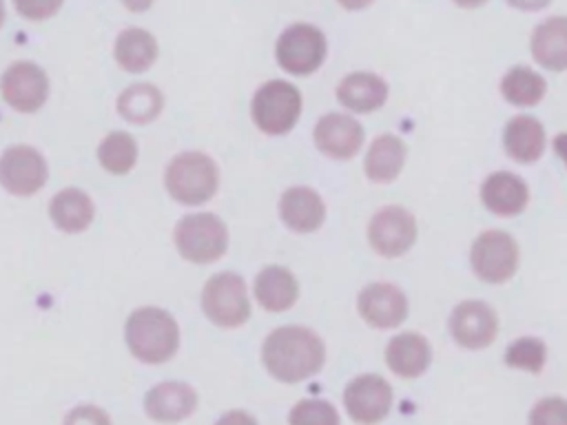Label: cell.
Returning a JSON list of instances; mask_svg holds the SVG:
<instances>
[{"mask_svg": "<svg viewBox=\"0 0 567 425\" xmlns=\"http://www.w3.org/2000/svg\"><path fill=\"white\" fill-rule=\"evenodd\" d=\"M261 356L275 379L297 383L321 370L326 350L312 330L301 325H284L268 334Z\"/></svg>", "mask_w": 567, "mask_h": 425, "instance_id": "cell-1", "label": "cell"}, {"mask_svg": "<svg viewBox=\"0 0 567 425\" xmlns=\"http://www.w3.org/2000/svg\"><path fill=\"white\" fill-rule=\"evenodd\" d=\"M126 343L140 361L164 363L179 345V330L162 308H140L126 321Z\"/></svg>", "mask_w": 567, "mask_h": 425, "instance_id": "cell-2", "label": "cell"}, {"mask_svg": "<svg viewBox=\"0 0 567 425\" xmlns=\"http://www.w3.org/2000/svg\"><path fill=\"white\" fill-rule=\"evenodd\" d=\"M164 184L173 199L188 206H197L208 201L215 195L219 175H217L215 162L208 155L188 151L177 155L168 164Z\"/></svg>", "mask_w": 567, "mask_h": 425, "instance_id": "cell-3", "label": "cell"}, {"mask_svg": "<svg viewBox=\"0 0 567 425\" xmlns=\"http://www.w3.org/2000/svg\"><path fill=\"white\" fill-rule=\"evenodd\" d=\"M175 243L184 259L193 263H210L226 252V226L210 212L186 215L175 228Z\"/></svg>", "mask_w": 567, "mask_h": 425, "instance_id": "cell-4", "label": "cell"}, {"mask_svg": "<svg viewBox=\"0 0 567 425\" xmlns=\"http://www.w3.org/2000/svg\"><path fill=\"white\" fill-rule=\"evenodd\" d=\"M301 113V95L297 86L284 80L261 84L252 97V120L268 135L288 133Z\"/></svg>", "mask_w": 567, "mask_h": 425, "instance_id": "cell-5", "label": "cell"}, {"mask_svg": "<svg viewBox=\"0 0 567 425\" xmlns=\"http://www.w3.org/2000/svg\"><path fill=\"white\" fill-rule=\"evenodd\" d=\"M202 310L213 323L221 328L241 325L250 314V303L241 277L235 272H219L210 277L202 290Z\"/></svg>", "mask_w": 567, "mask_h": 425, "instance_id": "cell-6", "label": "cell"}, {"mask_svg": "<svg viewBox=\"0 0 567 425\" xmlns=\"http://www.w3.org/2000/svg\"><path fill=\"white\" fill-rule=\"evenodd\" d=\"M275 55L284 71L308 75L317 71L326 58V38L312 24H292L279 35Z\"/></svg>", "mask_w": 567, "mask_h": 425, "instance_id": "cell-7", "label": "cell"}, {"mask_svg": "<svg viewBox=\"0 0 567 425\" xmlns=\"http://www.w3.org/2000/svg\"><path fill=\"white\" fill-rule=\"evenodd\" d=\"M470 259L478 279L487 283H503L516 272L518 248L507 232L487 230L474 239Z\"/></svg>", "mask_w": 567, "mask_h": 425, "instance_id": "cell-8", "label": "cell"}, {"mask_svg": "<svg viewBox=\"0 0 567 425\" xmlns=\"http://www.w3.org/2000/svg\"><path fill=\"white\" fill-rule=\"evenodd\" d=\"M372 248L383 257H399L408 252L416 239V221L401 206L381 208L368 226Z\"/></svg>", "mask_w": 567, "mask_h": 425, "instance_id": "cell-9", "label": "cell"}, {"mask_svg": "<svg viewBox=\"0 0 567 425\" xmlns=\"http://www.w3.org/2000/svg\"><path fill=\"white\" fill-rule=\"evenodd\" d=\"M47 182V162L31 146H11L0 157V184L11 195H33Z\"/></svg>", "mask_w": 567, "mask_h": 425, "instance_id": "cell-10", "label": "cell"}, {"mask_svg": "<svg viewBox=\"0 0 567 425\" xmlns=\"http://www.w3.org/2000/svg\"><path fill=\"white\" fill-rule=\"evenodd\" d=\"M2 100L16 111H38L49 95V80L33 62H16L0 77Z\"/></svg>", "mask_w": 567, "mask_h": 425, "instance_id": "cell-11", "label": "cell"}, {"mask_svg": "<svg viewBox=\"0 0 567 425\" xmlns=\"http://www.w3.org/2000/svg\"><path fill=\"white\" fill-rule=\"evenodd\" d=\"M343 403L352 421L361 425H374L388 416L392 405V390L385 379L377 374H363L348 383Z\"/></svg>", "mask_w": 567, "mask_h": 425, "instance_id": "cell-12", "label": "cell"}, {"mask_svg": "<svg viewBox=\"0 0 567 425\" xmlns=\"http://www.w3.org/2000/svg\"><path fill=\"white\" fill-rule=\"evenodd\" d=\"M450 330L458 345L470 350H481L494 341L498 332V319L487 303L463 301L454 308L450 317Z\"/></svg>", "mask_w": 567, "mask_h": 425, "instance_id": "cell-13", "label": "cell"}, {"mask_svg": "<svg viewBox=\"0 0 567 425\" xmlns=\"http://www.w3.org/2000/svg\"><path fill=\"white\" fill-rule=\"evenodd\" d=\"M359 312L374 328H396L408 317V299L392 283H370L359 292Z\"/></svg>", "mask_w": 567, "mask_h": 425, "instance_id": "cell-14", "label": "cell"}, {"mask_svg": "<svg viewBox=\"0 0 567 425\" xmlns=\"http://www.w3.org/2000/svg\"><path fill=\"white\" fill-rule=\"evenodd\" d=\"M315 142L323 155L348 159L361 148L363 128L343 113H328L315 126Z\"/></svg>", "mask_w": 567, "mask_h": 425, "instance_id": "cell-15", "label": "cell"}, {"mask_svg": "<svg viewBox=\"0 0 567 425\" xmlns=\"http://www.w3.org/2000/svg\"><path fill=\"white\" fill-rule=\"evenodd\" d=\"M146 414L159 423H177L193 414L197 405V394L186 383H159L146 394Z\"/></svg>", "mask_w": 567, "mask_h": 425, "instance_id": "cell-16", "label": "cell"}, {"mask_svg": "<svg viewBox=\"0 0 567 425\" xmlns=\"http://www.w3.org/2000/svg\"><path fill=\"white\" fill-rule=\"evenodd\" d=\"M481 199L494 215L512 217V215H518L525 210L529 190L520 177H516L507 170H501V173H492L483 182Z\"/></svg>", "mask_w": 567, "mask_h": 425, "instance_id": "cell-17", "label": "cell"}, {"mask_svg": "<svg viewBox=\"0 0 567 425\" xmlns=\"http://www.w3.org/2000/svg\"><path fill=\"white\" fill-rule=\"evenodd\" d=\"M279 212L288 228L297 232H310L323 224L326 206L312 188L295 186L281 195Z\"/></svg>", "mask_w": 567, "mask_h": 425, "instance_id": "cell-18", "label": "cell"}, {"mask_svg": "<svg viewBox=\"0 0 567 425\" xmlns=\"http://www.w3.org/2000/svg\"><path fill=\"white\" fill-rule=\"evenodd\" d=\"M430 359H432L430 343L416 332L396 334L394 339H390L385 348V363L399 376L414 379L423 374L430 365Z\"/></svg>", "mask_w": 567, "mask_h": 425, "instance_id": "cell-19", "label": "cell"}, {"mask_svg": "<svg viewBox=\"0 0 567 425\" xmlns=\"http://www.w3.org/2000/svg\"><path fill=\"white\" fill-rule=\"evenodd\" d=\"M532 53L549 71L567 69V18L554 15L540 22L532 33Z\"/></svg>", "mask_w": 567, "mask_h": 425, "instance_id": "cell-20", "label": "cell"}, {"mask_svg": "<svg viewBox=\"0 0 567 425\" xmlns=\"http://www.w3.org/2000/svg\"><path fill=\"white\" fill-rule=\"evenodd\" d=\"M339 102L354 113H370L383 106L388 97V84L374 73H350L337 89Z\"/></svg>", "mask_w": 567, "mask_h": 425, "instance_id": "cell-21", "label": "cell"}, {"mask_svg": "<svg viewBox=\"0 0 567 425\" xmlns=\"http://www.w3.org/2000/svg\"><path fill=\"white\" fill-rule=\"evenodd\" d=\"M505 151L520 164L536 162L545 151V131L536 117L516 115L505 126Z\"/></svg>", "mask_w": 567, "mask_h": 425, "instance_id": "cell-22", "label": "cell"}, {"mask_svg": "<svg viewBox=\"0 0 567 425\" xmlns=\"http://www.w3.org/2000/svg\"><path fill=\"white\" fill-rule=\"evenodd\" d=\"M297 279L281 266H268L255 279V297L270 312L288 310L297 301Z\"/></svg>", "mask_w": 567, "mask_h": 425, "instance_id": "cell-23", "label": "cell"}, {"mask_svg": "<svg viewBox=\"0 0 567 425\" xmlns=\"http://www.w3.org/2000/svg\"><path fill=\"white\" fill-rule=\"evenodd\" d=\"M53 224L64 232H80L93 221V201L84 190L64 188L60 190L49 206Z\"/></svg>", "mask_w": 567, "mask_h": 425, "instance_id": "cell-24", "label": "cell"}, {"mask_svg": "<svg viewBox=\"0 0 567 425\" xmlns=\"http://www.w3.org/2000/svg\"><path fill=\"white\" fill-rule=\"evenodd\" d=\"M157 58V42L144 29H124L115 40V60L128 73L146 71Z\"/></svg>", "mask_w": 567, "mask_h": 425, "instance_id": "cell-25", "label": "cell"}, {"mask_svg": "<svg viewBox=\"0 0 567 425\" xmlns=\"http://www.w3.org/2000/svg\"><path fill=\"white\" fill-rule=\"evenodd\" d=\"M405 162V146L396 135H379L365 155V175L372 182H392Z\"/></svg>", "mask_w": 567, "mask_h": 425, "instance_id": "cell-26", "label": "cell"}, {"mask_svg": "<svg viewBox=\"0 0 567 425\" xmlns=\"http://www.w3.org/2000/svg\"><path fill=\"white\" fill-rule=\"evenodd\" d=\"M117 111L124 120H128L133 124H146L159 115L162 93L153 84L128 86L117 97Z\"/></svg>", "mask_w": 567, "mask_h": 425, "instance_id": "cell-27", "label": "cell"}, {"mask_svg": "<svg viewBox=\"0 0 567 425\" xmlns=\"http://www.w3.org/2000/svg\"><path fill=\"white\" fill-rule=\"evenodd\" d=\"M545 89H547L545 80L527 66L509 69L501 82L503 97L514 106L538 104L545 95Z\"/></svg>", "mask_w": 567, "mask_h": 425, "instance_id": "cell-28", "label": "cell"}, {"mask_svg": "<svg viewBox=\"0 0 567 425\" xmlns=\"http://www.w3.org/2000/svg\"><path fill=\"white\" fill-rule=\"evenodd\" d=\"M97 159L113 175L128 173L135 166V159H137L135 139L124 131L109 133L102 139L100 148H97Z\"/></svg>", "mask_w": 567, "mask_h": 425, "instance_id": "cell-29", "label": "cell"}, {"mask_svg": "<svg viewBox=\"0 0 567 425\" xmlns=\"http://www.w3.org/2000/svg\"><path fill=\"white\" fill-rule=\"evenodd\" d=\"M545 359H547V348L540 339H534V336H523L514 341L505 352V363L509 367H520L532 374L543 370Z\"/></svg>", "mask_w": 567, "mask_h": 425, "instance_id": "cell-30", "label": "cell"}, {"mask_svg": "<svg viewBox=\"0 0 567 425\" xmlns=\"http://www.w3.org/2000/svg\"><path fill=\"white\" fill-rule=\"evenodd\" d=\"M288 423L290 425H339V414L328 401L306 398L290 410Z\"/></svg>", "mask_w": 567, "mask_h": 425, "instance_id": "cell-31", "label": "cell"}, {"mask_svg": "<svg viewBox=\"0 0 567 425\" xmlns=\"http://www.w3.org/2000/svg\"><path fill=\"white\" fill-rule=\"evenodd\" d=\"M529 425H567V401L558 396L538 401L529 412Z\"/></svg>", "mask_w": 567, "mask_h": 425, "instance_id": "cell-32", "label": "cell"}, {"mask_svg": "<svg viewBox=\"0 0 567 425\" xmlns=\"http://www.w3.org/2000/svg\"><path fill=\"white\" fill-rule=\"evenodd\" d=\"M13 4L20 11V15L29 20H44L51 18L62 7V0H13Z\"/></svg>", "mask_w": 567, "mask_h": 425, "instance_id": "cell-33", "label": "cell"}, {"mask_svg": "<svg viewBox=\"0 0 567 425\" xmlns=\"http://www.w3.org/2000/svg\"><path fill=\"white\" fill-rule=\"evenodd\" d=\"M64 425H111V421L100 407L80 405L66 414Z\"/></svg>", "mask_w": 567, "mask_h": 425, "instance_id": "cell-34", "label": "cell"}, {"mask_svg": "<svg viewBox=\"0 0 567 425\" xmlns=\"http://www.w3.org/2000/svg\"><path fill=\"white\" fill-rule=\"evenodd\" d=\"M217 425H257L246 412H228L217 421Z\"/></svg>", "mask_w": 567, "mask_h": 425, "instance_id": "cell-35", "label": "cell"}, {"mask_svg": "<svg viewBox=\"0 0 567 425\" xmlns=\"http://www.w3.org/2000/svg\"><path fill=\"white\" fill-rule=\"evenodd\" d=\"M512 7L516 9H523V11H538L543 9L549 0H507Z\"/></svg>", "mask_w": 567, "mask_h": 425, "instance_id": "cell-36", "label": "cell"}, {"mask_svg": "<svg viewBox=\"0 0 567 425\" xmlns=\"http://www.w3.org/2000/svg\"><path fill=\"white\" fill-rule=\"evenodd\" d=\"M554 148H556V153L560 155V159H563V162H565V166H567V133L556 135V139H554Z\"/></svg>", "mask_w": 567, "mask_h": 425, "instance_id": "cell-37", "label": "cell"}, {"mask_svg": "<svg viewBox=\"0 0 567 425\" xmlns=\"http://www.w3.org/2000/svg\"><path fill=\"white\" fill-rule=\"evenodd\" d=\"M122 2L131 11H146L153 4V0H122Z\"/></svg>", "mask_w": 567, "mask_h": 425, "instance_id": "cell-38", "label": "cell"}, {"mask_svg": "<svg viewBox=\"0 0 567 425\" xmlns=\"http://www.w3.org/2000/svg\"><path fill=\"white\" fill-rule=\"evenodd\" d=\"M372 0H339V4L341 7H346V9H363V7H368Z\"/></svg>", "mask_w": 567, "mask_h": 425, "instance_id": "cell-39", "label": "cell"}, {"mask_svg": "<svg viewBox=\"0 0 567 425\" xmlns=\"http://www.w3.org/2000/svg\"><path fill=\"white\" fill-rule=\"evenodd\" d=\"M454 2L461 4V7H478V4H483L487 0H454Z\"/></svg>", "mask_w": 567, "mask_h": 425, "instance_id": "cell-40", "label": "cell"}, {"mask_svg": "<svg viewBox=\"0 0 567 425\" xmlns=\"http://www.w3.org/2000/svg\"><path fill=\"white\" fill-rule=\"evenodd\" d=\"M2 20H4V4H2V0H0V24H2Z\"/></svg>", "mask_w": 567, "mask_h": 425, "instance_id": "cell-41", "label": "cell"}]
</instances>
